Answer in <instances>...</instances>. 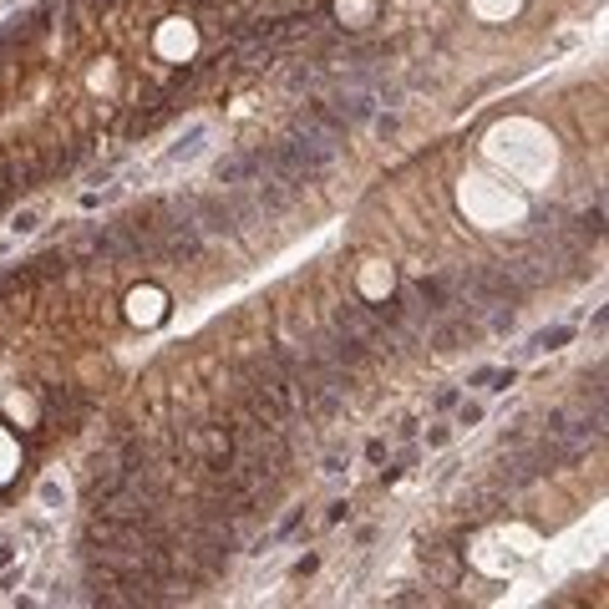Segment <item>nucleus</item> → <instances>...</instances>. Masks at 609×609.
Masks as SVG:
<instances>
[{"instance_id": "obj_1", "label": "nucleus", "mask_w": 609, "mask_h": 609, "mask_svg": "<svg viewBox=\"0 0 609 609\" xmlns=\"http://www.w3.org/2000/svg\"><path fill=\"white\" fill-rule=\"evenodd\" d=\"M152 51H158L163 61H193L199 56V20H188V15H168L158 31H152Z\"/></svg>"}, {"instance_id": "obj_2", "label": "nucleus", "mask_w": 609, "mask_h": 609, "mask_svg": "<svg viewBox=\"0 0 609 609\" xmlns=\"http://www.w3.org/2000/svg\"><path fill=\"white\" fill-rule=\"evenodd\" d=\"M127 320L133 325H163L168 320V295L158 285H138V290H127Z\"/></svg>"}, {"instance_id": "obj_3", "label": "nucleus", "mask_w": 609, "mask_h": 609, "mask_svg": "<svg viewBox=\"0 0 609 609\" xmlns=\"http://www.w3.org/2000/svg\"><path fill=\"white\" fill-rule=\"evenodd\" d=\"M381 0H335V26H366V20H376Z\"/></svg>"}, {"instance_id": "obj_4", "label": "nucleus", "mask_w": 609, "mask_h": 609, "mask_svg": "<svg viewBox=\"0 0 609 609\" xmlns=\"http://www.w3.org/2000/svg\"><path fill=\"white\" fill-rule=\"evenodd\" d=\"M15 467H20V442L11 437L6 427H0V488H6L11 477H15Z\"/></svg>"}, {"instance_id": "obj_5", "label": "nucleus", "mask_w": 609, "mask_h": 609, "mask_svg": "<svg viewBox=\"0 0 609 609\" xmlns=\"http://www.w3.org/2000/svg\"><path fill=\"white\" fill-rule=\"evenodd\" d=\"M467 6L483 15V20H508L518 6H523V0H467Z\"/></svg>"}, {"instance_id": "obj_6", "label": "nucleus", "mask_w": 609, "mask_h": 609, "mask_svg": "<svg viewBox=\"0 0 609 609\" xmlns=\"http://www.w3.org/2000/svg\"><path fill=\"white\" fill-rule=\"evenodd\" d=\"M563 340H574V325H554V330H538L528 340V351H558Z\"/></svg>"}, {"instance_id": "obj_7", "label": "nucleus", "mask_w": 609, "mask_h": 609, "mask_svg": "<svg viewBox=\"0 0 609 609\" xmlns=\"http://www.w3.org/2000/svg\"><path fill=\"white\" fill-rule=\"evenodd\" d=\"M477 422H483V406H477V401H462V406H457V427H477Z\"/></svg>"}, {"instance_id": "obj_8", "label": "nucleus", "mask_w": 609, "mask_h": 609, "mask_svg": "<svg viewBox=\"0 0 609 609\" xmlns=\"http://www.w3.org/2000/svg\"><path fill=\"white\" fill-rule=\"evenodd\" d=\"M452 442V427H431L427 431V447H447Z\"/></svg>"}, {"instance_id": "obj_9", "label": "nucleus", "mask_w": 609, "mask_h": 609, "mask_svg": "<svg viewBox=\"0 0 609 609\" xmlns=\"http://www.w3.org/2000/svg\"><path fill=\"white\" fill-rule=\"evenodd\" d=\"M11 229H15V234H31V229H36V213H31V208H26V213H15Z\"/></svg>"}, {"instance_id": "obj_10", "label": "nucleus", "mask_w": 609, "mask_h": 609, "mask_svg": "<svg viewBox=\"0 0 609 609\" xmlns=\"http://www.w3.org/2000/svg\"><path fill=\"white\" fill-rule=\"evenodd\" d=\"M431 406H437V411H447V406H457V391L447 386V391H437V396H431Z\"/></svg>"}, {"instance_id": "obj_11", "label": "nucleus", "mask_w": 609, "mask_h": 609, "mask_svg": "<svg viewBox=\"0 0 609 609\" xmlns=\"http://www.w3.org/2000/svg\"><path fill=\"white\" fill-rule=\"evenodd\" d=\"M376 127H381V138H396V127H401V122H396V117H376Z\"/></svg>"}, {"instance_id": "obj_12", "label": "nucleus", "mask_w": 609, "mask_h": 609, "mask_svg": "<svg viewBox=\"0 0 609 609\" xmlns=\"http://www.w3.org/2000/svg\"><path fill=\"white\" fill-rule=\"evenodd\" d=\"M325 518H330V523H340V518H351V503H330V513H325Z\"/></svg>"}, {"instance_id": "obj_13", "label": "nucleus", "mask_w": 609, "mask_h": 609, "mask_svg": "<svg viewBox=\"0 0 609 609\" xmlns=\"http://www.w3.org/2000/svg\"><path fill=\"white\" fill-rule=\"evenodd\" d=\"M11 554H15V543H11V538H0V569L11 563Z\"/></svg>"}]
</instances>
